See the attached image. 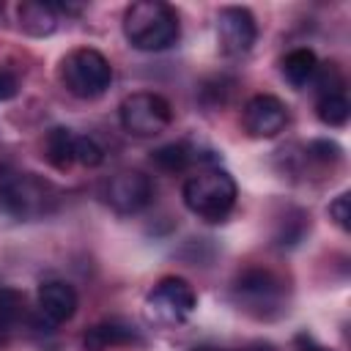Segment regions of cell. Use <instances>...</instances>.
I'll return each mask as SVG.
<instances>
[{
	"label": "cell",
	"instance_id": "1",
	"mask_svg": "<svg viewBox=\"0 0 351 351\" xmlns=\"http://www.w3.org/2000/svg\"><path fill=\"white\" fill-rule=\"evenodd\" d=\"M178 16L162 0H137L123 14V36L140 52H162L178 41Z\"/></svg>",
	"mask_w": 351,
	"mask_h": 351
},
{
	"label": "cell",
	"instance_id": "2",
	"mask_svg": "<svg viewBox=\"0 0 351 351\" xmlns=\"http://www.w3.org/2000/svg\"><path fill=\"white\" fill-rule=\"evenodd\" d=\"M181 197L206 222H222L236 206V181L225 170H200L184 181Z\"/></svg>",
	"mask_w": 351,
	"mask_h": 351
},
{
	"label": "cell",
	"instance_id": "3",
	"mask_svg": "<svg viewBox=\"0 0 351 351\" xmlns=\"http://www.w3.org/2000/svg\"><path fill=\"white\" fill-rule=\"evenodd\" d=\"M60 82L77 99H96L110 88L112 66L99 49L82 47V49H74V52H69L63 58Z\"/></svg>",
	"mask_w": 351,
	"mask_h": 351
},
{
	"label": "cell",
	"instance_id": "4",
	"mask_svg": "<svg viewBox=\"0 0 351 351\" xmlns=\"http://www.w3.org/2000/svg\"><path fill=\"white\" fill-rule=\"evenodd\" d=\"M233 299L255 318H277L285 310V282L269 269H247L233 285Z\"/></svg>",
	"mask_w": 351,
	"mask_h": 351
},
{
	"label": "cell",
	"instance_id": "5",
	"mask_svg": "<svg viewBox=\"0 0 351 351\" xmlns=\"http://www.w3.org/2000/svg\"><path fill=\"white\" fill-rule=\"evenodd\" d=\"M195 304V288L184 277H165L145 296L143 315L154 326H178L192 315Z\"/></svg>",
	"mask_w": 351,
	"mask_h": 351
},
{
	"label": "cell",
	"instance_id": "6",
	"mask_svg": "<svg viewBox=\"0 0 351 351\" xmlns=\"http://www.w3.org/2000/svg\"><path fill=\"white\" fill-rule=\"evenodd\" d=\"M49 200H52L49 184H44L33 173H19V170L0 173V208L5 214L16 219H30L44 214Z\"/></svg>",
	"mask_w": 351,
	"mask_h": 351
},
{
	"label": "cell",
	"instance_id": "7",
	"mask_svg": "<svg viewBox=\"0 0 351 351\" xmlns=\"http://www.w3.org/2000/svg\"><path fill=\"white\" fill-rule=\"evenodd\" d=\"M118 118H121L123 132H129L132 137H156L170 126L173 107L159 93L137 90L121 101Z\"/></svg>",
	"mask_w": 351,
	"mask_h": 351
},
{
	"label": "cell",
	"instance_id": "8",
	"mask_svg": "<svg viewBox=\"0 0 351 351\" xmlns=\"http://www.w3.org/2000/svg\"><path fill=\"white\" fill-rule=\"evenodd\" d=\"M101 197L118 214H137L154 200V184L140 170H118L104 181Z\"/></svg>",
	"mask_w": 351,
	"mask_h": 351
},
{
	"label": "cell",
	"instance_id": "9",
	"mask_svg": "<svg viewBox=\"0 0 351 351\" xmlns=\"http://www.w3.org/2000/svg\"><path fill=\"white\" fill-rule=\"evenodd\" d=\"M217 38L225 55H244L258 38L255 16L241 5H228L217 14Z\"/></svg>",
	"mask_w": 351,
	"mask_h": 351
},
{
	"label": "cell",
	"instance_id": "10",
	"mask_svg": "<svg viewBox=\"0 0 351 351\" xmlns=\"http://www.w3.org/2000/svg\"><path fill=\"white\" fill-rule=\"evenodd\" d=\"M288 123V107L269 93H258L244 104V129L255 140L277 137Z\"/></svg>",
	"mask_w": 351,
	"mask_h": 351
},
{
	"label": "cell",
	"instance_id": "11",
	"mask_svg": "<svg viewBox=\"0 0 351 351\" xmlns=\"http://www.w3.org/2000/svg\"><path fill=\"white\" fill-rule=\"evenodd\" d=\"M77 291L63 280H49L38 288V310L49 324H63L77 313Z\"/></svg>",
	"mask_w": 351,
	"mask_h": 351
},
{
	"label": "cell",
	"instance_id": "12",
	"mask_svg": "<svg viewBox=\"0 0 351 351\" xmlns=\"http://www.w3.org/2000/svg\"><path fill=\"white\" fill-rule=\"evenodd\" d=\"M58 11L52 3L44 0H25L16 8V19H19V30L33 36V38H44L49 33H55L58 27Z\"/></svg>",
	"mask_w": 351,
	"mask_h": 351
},
{
	"label": "cell",
	"instance_id": "13",
	"mask_svg": "<svg viewBox=\"0 0 351 351\" xmlns=\"http://www.w3.org/2000/svg\"><path fill=\"white\" fill-rule=\"evenodd\" d=\"M134 340V332L123 324H115V321H104V324H96L85 332L82 337V348L85 351H110V348H118V346H126Z\"/></svg>",
	"mask_w": 351,
	"mask_h": 351
},
{
	"label": "cell",
	"instance_id": "14",
	"mask_svg": "<svg viewBox=\"0 0 351 351\" xmlns=\"http://www.w3.org/2000/svg\"><path fill=\"white\" fill-rule=\"evenodd\" d=\"M282 77L293 85V88H304L313 77H315V69H318V60H315V52L307 49V47H299V49H291L285 58H282Z\"/></svg>",
	"mask_w": 351,
	"mask_h": 351
},
{
	"label": "cell",
	"instance_id": "15",
	"mask_svg": "<svg viewBox=\"0 0 351 351\" xmlns=\"http://www.w3.org/2000/svg\"><path fill=\"white\" fill-rule=\"evenodd\" d=\"M44 156L55 170H69L74 165V134L66 126H55L47 132Z\"/></svg>",
	"mask_w": 351,
	"mask_h": 351
},
{
	"label": "cell",
	"instance_id": "16",
	"mask_svg": "<svg viewBox=\"0 0 351 351\" xmlns=\"http://www.w3.org/2000/svg\"><path fill=\"white\" fill-rule=\"evenodd\" d=\"M315 112H318L321 123H326V126H343L348 121V115H351V104H348L346 90L321 93L318 96V104H315Z\"/></svg>",
	"mask_w": 351,
	"mask_h": 351
},
{
	"label": "cell",
	"instance_id": "17",
	"mask_svg": "<svg viewBox=\"0 0 351 351\" xmlns=\"http://www.w3.org/2000/svg\"><path fill=\"white\" fill-rule=\"evenodd\" d=\"M151 162H154L159 170H165V173H181V170L189 165V151H186V145H181V143H167V145H162V148L154 151Z\"/></svg>",
	"mask_w": 351,
	"mask_h": 351
},
{
	"label": "cell",
	"instance_id": "18",
	"mask_svg": "<svg viewBox=\"0 0 351 351\" xmlns=\"http://www.w3.org/2000/svg\"><path fill=\"white\" fill-rule=\"evenodd\" d=\"M74 162L82 167H99L104 162V151L93 137H74Z\"/></svg>",
	"mask_w": 351,
	"mask_h": 351
},
{
	"label": "cell",
	"instance_id": "19",
	"mask_svg": "<svg viewBox=\"0 0 351 351\" xmlns=\"http://www.w3.org/2000/svg\"><path fill=\"white\" fill-rule=\"evenodd\" d=\"M22 313V293L14 288H0V332H5Z\"/></svg>",
	"mask_w": 351,
	"mask_h": 351
},
{
	"label": "cell",
	"instance_id": "20",
	"mask_svg": "<svg viewBox=\"0 0 351 351\" xmlns=\"http://www.w3.org/2000/svg\"><path fill=\"white\" fill-rule=\"evenodd\" d=\"M329 217L340 230H351V195L343 192L329 203Z\"/></svg>",
	"mask_w": 351,
	"mask_h": 351
},
{
	"label": "cell",
	"instance_id": "21",
	"mask_svg": "<svg viewBox=\"0 0 351 351\" xmlns=\"http://www.w3.org/2000/svg\"><path fill=\"white\" fill-rule=\"evenodd\" d=\"M307 154H310V159H315L321 165H329V162L340 159V148L335 143H329V140H313L307 145Z\"/></svg>",
	"mask_w": 351,
	"mask_h": 351
},
{
	"label": "cell",
	"instance_id": "22",
	"mask_svg": "<svg viewBox=\"0 0 351 351\" xmlns=\"http://www.w3.org/2000/svg\"><path fill=\"white\" fill-rule=\"evenodd\" d=\"M19 93V77L11 69H0V101H8Z\"/></svg>",
	"mask_w": 351,
	"mask_h": 351
},
{
	"label": "cell",
	"instance_id": "23",
	"mask_svg": "<svg viewBox=\"0 0 351 351\" xmlns=\"http://www.w3.org/2000/svg\"><path fill=\"white\" fill-rule=\"evenodd\" d=\"M299 351H329V348H324V346H318V343H313V340H304V337H302Z\"/></svg>",
	"mask_w": 351,
	"mask_h": 351
},
{
	"label": "cell",
	"instance_id": "24",
	"mask_svg": "<svg viewBox=\"0 0 351 351\" xmlns=\"http://www.w3.org/2000/svg\"><path fill=\"white\" fill-rule=\"evenodd\" d=\"M241 351H271V346H247V348H241Z\"/></svg>",
	"mask_w": 351,
	"mask_h": 351
},
{
	"label": "cell",
	"instance_id": "25",
	"mask_svg": "<svg viewBox=\"0 0 351 351\" xmlns=\"http://www.w3.org/2000/svg\"><path fill=\"white\" fill-rule=\"evenodd\" d=\"M0 14H3V3H0Z\"/></svg>",
	"mask_w": 351,
	"mask_h": 351
},
{
	"label": "cell",
	"instance_id": "26",
	"mask_svg": "<svg viewBox=\"0 0 351 351\" xmlns=\"http://www.w3.org/2000/svg\"><path fill=\"white\" fill-rule=\"evenodd\" d=\"M0 337H3V332H0Z\"/></svg>",
	"mask_w": 351,
	"mask_h": 351
}]
</instances>
